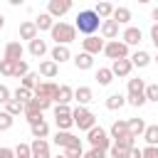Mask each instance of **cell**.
Returning a JSON list of instances; mask_svg holds the SVG:
<instances>
[{
    "label": "cell",
    "instance_id": "1",
    "mask_svg": "<svg viewBox=\"0 0 158 158\" xmlns=\"http://www.w3.org/2000/svg\"><path fill=\"white\" fill-rule=\"evenodd\" d=\"M101 17L94 12V10H81L79 15H77V20H74V27L81 32V35H86V37H94L99 30H101Z\"/></svg>",
    "mask_w": 158,
    "mask_h": 158
},
{
    "label": "cell",
    "instance_id": "2",
    "mask_svg": "<svg viewBox=\"0 0 158 158\" xmlns=\"http://www.w3.org/2000/svg\"><path fill=\"white\" fill-rule=\"evenodd\" d=\"M52 40L57 42V44H69V42H74L77 40V27L74 25H67V22H54V27H52Z\"/></svg>",
    "mask_w": 158,
    "mask_h": 158
},
{
    "label": "cell",
    "instance_id": "3",
    "mask_svg": "<svg viewBox=\"0 0 158 158\" xmlns=\"http://www.w3.org/2000/svg\"><path fill=\"white\" fill-rule=\"evenodd\" d=\"M72 118H74V126H79V131H86V133L96 126V116L89 109H84V106H77L72 111Z\"/></svg>",
    "mask_w": 158,
    "mask_h": 158
},
{
    "label": "cell",
    "instance_id": "4",
    "mask_svg": "<svg viewBox=\"0 0 158 158\" xmlns=\"http://www.w3.org/2000/svg\"><path fill=\"white\" fill-rule=\"evenodd\" d=\"M86 141L91 143V148H101V151H109L114 143H111V138H109V133L101 128V126H94L89 133H86Z\"/></svg>",
    "mask_w": 158,
    "mask_h": 158
},
{
    "label": "cell",
    "instance_id": "5",
    "mask_svg": "<svg viewBox=\"0 0 158 158\" xmlns=\"http://www.w3.org/2000/svg\"><path fill=\"white\" fill-rule=\"evenodd\" d=\"M104 54H106L109 59H114V62H118V59H128V47H126L121 40H111V42L104 44Z\"/></svg>",
    "mask_w": 158,
    "mask_h": 158
},
{
    "label": "cell",
    "instance_id": "6",
    "mask_svg": "<svg viewBox=\"0 0 158 158\" xmlns=\"http://www.w3.org/2000/svg\"><path fill=\"white\" fill-rule=\"evenodd\" d=\"M54 123L59 131H69L74 126V118H72V109L69 106H54Z\"/></svg>",
    "mask_w": 158,
    "mask_h": 158
},
{
    "label": "cell",
    "instance_id": "7",
    "mask_svg": "<svg viewBox=\"0 0 158 158\" xmlns=\"http://www.w3.org/2000/svg\"><path fill=\"white\" fill-rule=\"evenodd\" d=\"M54 146H59V148H72V146H81V138H77L72 131H57L54 133Z\"/></svg>",
    "mask_w": 158,
    "mask_h": 158
},
{
    "label": "cell",
    "instance_id": "8",
    "mask_svg": "<svg viewBox=\"0 0 158 158\" xmlns=\"http://www.w3.org/2000/svg\"><path fill=\"white\" fill-rule=\"evenodd\" d=\"M72 10V2L69 0H49V5H47V12L52 15V17H62V15H67Z\"/></svg>",
    "mask_w": 158,
    "mask_h": 158
},
{
    "label": "cell",
    "instance_id": "9",
    "mask_svg": "<svg viewBox=\"0 0 158 158\" xmlns=\"http://www.w3.org/2000/svg\"><path fill=\"white\" fill-rule=\"evenodd\" d=\"M104 44H106V42H104V40H99L96 35H94V37H84V40H81L84 52H86V54H91V57H94V54H99V52H104Z\"/></svg>",
    "mask_w": 158,
    "mask_h": 158
},
{
    "label": "cell",
    "instance_id": "10",
    "mask_svg": "<svg viewBox=\"0 0 158 158\" xmlns=\"http://www.w3.org/2000/svg\"><path fill=\"white\" fill-rule=\"evenodd\" d=\"M22 54H25V49H22V44H20V42H7V44H5V54H2V59L22 62Z\"/></svg>",
    "mask_w": 158,
    "mask_h": 158
},
{
    "label": "cell",
    "instance_id": "11",
    "mask_svg": "<svg viewBox=\"0 0 158 158\" xmlns=\"http://www.w3.org/2000/svg\"><path fill=\"white\" fill-rule=\"evenodd\" d=\"M99 32H101V37H104V40H109V42H111V40H116V37H118V22H116V20H104Z\"/></svg>",
    "mask_w": 158,
    "mask_h": 158
},
{
    "label": "cell",
    "instance_id": "12",
    "mask_svg": "<svg viewBox=\"0 0 158 158\" xmlns=\"http://www.w3.org/2000/svg\"><path fill=\"white\" fill-rule=\"evenodd\" d=\"M143 40V32L138 30V27H126L123 30V35H121V42L126 44V47H131V44H138Z\"/></svg>",
    "mask_w": 158,
    "mask_h": 158
},
{
    "label": "cell",
    "instance_id": "13",
    "mask_svg": "<svg viewBox=\"0 0 158 158\" xmlns=\"http://www.w3.org/2000/svg\"><path fill=\"white\" fill-rule=\"evenodd\" d=\"M57 91H59V86H57L54 81H42V84H37V89H35V96H47V99H52V101H54Z\"/></svg>",
    "mask_w": 158,
    "mask_h": 158
},
{
    "label": "cell",
    "instance_id": "14",
    "mask_svg": "<svg viewBox=\"0 0 158 158\" xmlns=\"http://www.w3.org/2000/svg\"><path fill=\"white\" fill-rule=\"evenodd\" d=\"M30 148H32V158H52L49 156V143L42 141V138H35L30 143Z\"/></svg>",
    "mask_w": 158,
    "mask_h": 158
},
{
    "label": "cell",
    "instance_id": "15",
    "mask_svg": "<svg viewBox=\"0 0 158 158\" xmlns=\"http://www.w3.org/2000/svg\"><path fill=\"white\" fill-rule=\"evenodd\" d=\"M37 25L32 22V20H25L22 25H20V40H27V42H32V40H37Z\"/></svg>",
    "mask_w": 158,
    "mask_h": 158
},
{
    "label": "cell",
    "instance_id": "16",
    "mask_svg": "<svg viewBox=\"0 0 158 158\" xmlns=\"http://www.w3.org/2000/svg\"><path fill=\"white\" fill-rule=\"evenodd\" d=\"M111 72H114V77H128L133 72V64H131V59H118L111 64Z\"/></svg>",
    "mask_w": 158,
    "mask_h": 158
},
{
    "label": "cell",
    "instance_id": "17",
    "mask_svg": "<svg viewBox=\"0 0 158 158\" xmlns=\"http://www.w3.org/2000/svg\"><path fill=\"white\" fill-rule=\"evenodd\" d=\"M72 99H74V89L67 86V84H62L59 91H57V96H54V104H57V106H67Z\"/></svg>",
    "mask_w": 158,
    "mask_h": 158
},
{
    "label": "cell",
    "instance_id": "18",
    "mask_svg": "<svg viewBox=\"0 0 158 158\" xmlns=\"http://www.w3.org/2000/svg\"><path fill=\"white\" fill-rule=\"evenodd\" d=\"M69 59H72L69 47H64V44H54V47H52V62L62 64V62H69Z\"/></svg>",
    "mask_w": 158,
    "mask_h": 158
},
{
    "label": "cell",
    "instance_id": "19",
    "mask_svg": "<svg viewBox=\"0 0 158 158\" xmlns=\"http://www.w3.org/2000/svg\"><path fill=\"white\" fill-rule=\"evenodd\" d=\"M57 72H59V64H57V62H52V59L40 62V74H42L44 79H54V77H57Z\"/></svg>",
    "mask_w": 158,
    "mask_h": 158
},
{
    "label": "cell",
    "instance_id": "20",
    "mask_svg": "<svg viewBox=\"0 0 158 158\" xmlns=\"http://www.w3.org/2000/svg\"><path fill=\"white\" fill-rule=\"evenodd\" d=\"M126 136H131V133H128V121H114V123H111V138H114V141H121V138H126Z\"/></svg>",
    "mask_w": 158,
    "mask_h": 158
},
{
    "label": "cell",
    "instance_id": "21",
    "mask_svg": "<svg viewBox=\"0 0 158 158\" xmlns=\"http://www.w3.org/2000/svg\"><path fill=\"white\" fill-rule=\"evenodd\" d=\"M25 118L30 121V126H32V123H37V121H44V118H42V111L37 109V104H35V101L25 104Z\"/></svg>",
    "mask_w": 158,
    "mask_h": 158
},
{
    "label": "cell",
    "instance_id": "22",
    "mask_svg": "<svg viewBox=\"0 0 158 158\" xmlns=\"http://www.w3.org/2000/svg\"><path fill=\"white\" fill-rule=\"evenodd\" d=\"M74 67H77V69H81V72H86V69H91V67H94V57H91V54H86V52H79V54L74 57Z\"/></svg>",
    "mask_w": 158,
    "mask_h": 158
},
{
    "label": "cell",
    "instance_id": "23",
    "mask_svg": "<svg viewBox=\"0 0 158 158\" xmlns=\"http://www.w3.org/2000/svg\"><path fill=\"white\" fill-rule=\"evenodd\" d=\"M74 99L79 101V106H84V104L94 101V91L89 86H79V89H74Z\"/></svg>",
    "mask_w": 158,
    "mask_h": 158
},
{
    "label": "cell",
    "instance_id": "24",
    "mask_svg": "<svg viewBox=\"0 0 158 158\" xmlns=\"http://www.w3.org/2000/svg\"><path fill=\"white\" fill-rule=\"evenodd\" d=\"M30 54H32V57H37V59H40V57H44V54H47V42H44V40H40V37H37V40H32V42H30Z\"/></svg>",
    "mask_w": 158,
    "mask_h": 158
},
{
    "label": "cell",
    "instance_id": "25",
    "mask_svg": "<svg viewBox=\"0 0 158 158\" xmlns=\"http://www.w3.org/2000/svg\"><path fill=\"white\" fill-rule=\"evenodd\" d=\"M128 59H131V64H133V67H138V69L151 64V54H148V52H143V49L133 52V57H128Z\"/></svg>",
    "mask_w": 158,
    "mask_h": 158
},
{
    "label": "cell",
    "instance_id": "26",
    "mask_svg": "<svg viewBox=\"0 0 158 158\" xmlns=\"http://www.w3.org/2000/svg\"><path fill=\"white\" fill-rule=\"evenodd\" d=\"M128 133H131L133 138L143 136V133H146V121H143V118H131V121H128Z\"/></svg>",
    "mask_w": 158,
    "mask_h": 158
},
{
    "label": "cell",
    "instance_id": "27",
    "mask_svg": "<svg viewBox=\"0 0 158 158\" xmlns=\"http://www.w3.org/2000/svg\"><path fill=\"white\" fill-rule=\"evenodd\" d=\"M30 131H32L35 138H42V141H44V138L49 136V123H47V121H37V123L30 126Z\"/></svg>",
    "mask_w": 158,
    "mask_h": 158
},
{
    "label": "cell",
    "instance_id": "28",
    "mask_svg": "<svg viewBox=\"0 0 158 158\" xmlns=\"http://www.w3.org/2000/svg\"><path fill=\"white\" fill-rule=\"evenodd\" d=\"M35 25H37V30H49V32H52V27H54V17H52L49 12H40V17L35 20Z\"/></svg>",
    "mask_w": 158,
    "mask_h": 158
},
{
    "label": "cell",
    "instance_id": "29",
    "mask_svg": "<svg viewBox=\"0 0 158 158\" xmlns=\"http://www.w3.org/2000/svg\"><path fill=\"white\" fill-rule=\"evenodd\" d=\"M12 99L20 101V104H30V101L35 99V91H30V89H25V86H17L15 94H12Z\"/></svg>",
    "mask_w": 158,
    "mask_h": 158
},
{
    "label": "cell",
    "instance_id": "30",
    "mask_svg": "<svg viewBox=\"0 0 158 158\" xmlns=\"http://www.w3.org/2000/svg\"><path fill=\"white\" fill-rule=\"evenodd\" d=\"M123 104H126V96H123V94H109V96H106V109H109V111H116V109H121Z\"/></svg>",
    "mask_w": 158,
    "mask_h": 158
},
{
    "label": "cell",
    "instance_id": "31",
    "mask_svg": "<svg viewBox=\"0 0 158 158\" xmlns=\"http://www.w3.org/2000/svg\"><path fill=\"white\" fill-rule=\"evenodd\" d=\"M111 20H116L118 25H126V22H131V10L128 7H114Z\"/></svg>",
    "mask_w": 158,
    "mask_h": 158
},
{
    "label": "cell",
    "instance_id": "32",
    "mask_svg": "<svg viewBox=\"0 0 158 158\" xmlns=\"http://www.w3.org/2000/svg\"><path fill=\"white\" fill-rule=\"evenodd\" d=\"M96 81H99L101 86H109V84L114 81V72H111V67H101V69L96 72Z\"/></svg>",
    "mask_w": 158,
    "mask_h": 158
},
{
    "label": "cell",
    "instance_id": "33",
    "mask_svg": "<svg viewBox=\"0 0 158 158\" xmlns=\"http://www.w3.org/2000/svg\"><path fill=\"white\" fill-rule=\"evenodd\" d=\"M94 12H96L101 20H111V15H114V5H111V2H99V5L94 7Z\"/></svg>",
    "mask_w": 158,
    "mask_h": 158
},
{
    "label": "cell",
    "instance_id": "34",
    "mask_svg": "<svg viewBox=\"0 0 158 158\" xmlns=\"http://www.w3.org/2000/svg\"><path fill=\"white\" fill-rule=\"evenodd\" d=\"M37 84H40V74H35V72H30L27 77L20 79V86H25V89H30V91H35Z\"/></svg>",
    "mask_w": 158,
    "mask_h": 158
},
{
    "label": "cell",
    "instance_id": "35",
    "mask_svg": "<svg viewBox=\"0 0 158 158\" xmlns=\"http://www.w3.org/2000/svg\"><path fill=\"white\" fill-rule=\"evenodd\" d=\"M5 111L15 118V116H20V114H25V104H20V101H15V99H10L7 104H5Z\"/></svg>",
    "mask_w": 158,
    "mask_h": 158
},
{
    "label": "cell",
    "instance_id": "36",
    "mask_svg": "<svg viewBox=\"0 0 158 158\" xmlns=\"http://www.w3.org/2000/svg\"><path fill=\"white\" fill-rule=\"evenodd\" d=\"M128 94H146V81L143 79H128Z\"/></svg>",
    "mask_w": 158,
    "mask_h": 158
},
{
    "label": "cell",
    "instance_id": "37",
    "mask_svg": "<svg viewBox=\"0 0 158 158\" xmlns=\"http://www.w3.org/2000/svg\"><path fill=\"white\" fill-rule=\"evenodd\" d=\"M143 138H146V143H148V146H158V126H146Z\"/></svg>",
    "mask_w": 158,
    "mask_h": 158
},
{
    "label": "cell",
    "instance_id": "38",
    "mask_svg": "<svg viewBox=\"0 0 158 158\" xmlns=\"http://www.w3.org/2000/svg\"><path fill=\"white\" fill-rule=\"evenodd\" d=\"M15 64H17V62L0 59V74H5V77H15Z\"/></svg>",
    "mask_w": 158,
    "mask_h": 158
},
{
    "label": "cell",
    "instance_id": "39",
    "mask_svg": "<svg viewBox=\"0 0 158 158\" xmlns=\"http://www.w3.org/2000/svg\"><path fill=\"white\" fill-rule=\"evenodd\" d=\"M126 104H131V106L141 109V106L146 104V94H128V96H126Z\"/></svg>",
    "mask_w": 158,
    "mask_h": 158
},
{
    "label": "cell",
    "instance_id": "40",
    "mask_svg": "<svg viewBox=\"0 0 158 158\" xmlns=\"http://www.w3.org/2000/svg\"><path fill=\"white\" fill-rule=\"evenodd\" d=\"M15 156H17V158H32L30 143H17V146H15Z\"/></svg>",
    "mask_w": 158,
    "mask_h": 158
},
{
    "label": "cell",
    "instance_id": "41",
    "mask_svg": "<svg viewBox=\"0 0 158 158\" xmlns=\"http://www.w3.org/2000/svg\"><path fill=\"white\" fill-rule=\"evenodd\" d=\"M15 123V118L7 114V111H0V131H10Z\"/></svg>",
    "mask_w": 158,
    "mask_h": 158
},
{
    "label": "cell",
    "instance_id": "42",
    "mask_svg": "<svg viewBox=\"0 0 158 158\" xmlns=\"http://www.w3.org/2000/svg\"><path fill=\"white\" fill-rule=\"evenodd\" d=\"M146 101L158 104V84H146Z\"/></svg>",
    "mask_w": 158,
    "mask_h": 158
},
{
    "label": "cell",
    "instance_id": "43",
    "mask_svg": "<svg viewBox=\"0 0 158 158\" xmlns=\"http://www.w3.org/2000/svg\"><path fill=\"white\" fill-rule=\"evenodd\" d=\"M109 153H111V158H128V151H126V148H121L118 143H114V146L109 148Z\"/></svg>",
    "mask_w": 158,
    "mask_h": 158
},
{
    "label": "cell",
    "instance_id": "44",
    "mask_svg": "<svg viewBox=\"0 0 158 158\" xmlns=\"http://www.w3.org/2000/svg\"><path fill=\"white\" fill-rule=\"evenodd\" d=\"M27 74H30L27 62H25V59H22V62H17V64H15V77H20V79H22V77H27Z\"/></svg>",
    "mask_w": 158,
    "mask_h": 158
},
{
    "label": "cell",
    "instance_id": "45",
    "mask_svg": "<svg viewBox=\"0 0 158 158\" xmlns=\"http://www.w3.org/2000/svg\"><path fill=\"white\" fill-rule=\"evenodd\" d=\"M64 156H67V158H84V148H81V146H72V148L64 151Z\"/></svg>",
    "mask_w": 158,
    "mask_h": 158
},
{
    "label": "cell",
    "instance_id": "46",
    "mask_svg": "<svg viewBox=\"0 0 158 158\" xmlns=\"http://www.w3.org/2000/svg\"><path fill=\"white\" fill-rule=\"evenodd\" d=\"M32 101L37 104V109H40V111H44V109H49V106H52V99H47V96H35Z\"/></svg>",
    "mask_w": 158,
    "mask_h": 158
},
{
    "label": "cell",
    "instance_id": "47",
    "mask_svg": "<svg viewBox=\"0 0 158 158\" xmlns=\"http://www.w3.org/2000/svg\"><path fill=\"white\" fill-rule=\"evenodd\" d=\"M114 143H118V146H121V148H126V151L136 148V138H133V136H126V138H121V141H114Z\"/></svg>",
    "mask_w": 158,
    "mask_h": 158
},
{
    "label": "cell",
    "instance_id": "48",
    "mask_svg": "<svg viewBox=\"0 0 158 158\" xmlns=\"http://www.w3.org/2000/svg\"><path fill=\"white\" fill-rule=\"evenodd\" d=\"M84 158H106V151H101V148H89V151L84 153Z\"/></svg>",
    "mask_w": 158,
    "mask_h": 158
},
{
    "label": "cell",
    "instance_id": "49",
    "mask_svg": "<svg viewBox=\"0 0 158 158\" xmlns=\"http://www.w3.org/2000/svg\"><path fill=\"white\" fill-rule=\"evenodd\" d=\"M10 99H12V91H10L5 84H0V104H7Z\"/></svg>",
    "mask_w": 158,
    "mask_h": 158
},
{
    "label": "cell",
    "instance_id": "50",
    "mask_svg": "<svg viewBox=\"0 0 158 158\" xmlns=\"http://www.w3.org/2000/svg\"><path fill=\"white\" fill-rule=\"evenodd\" d=\"M143 158H158V146H146L143 148Z\"/></svg>",
    "mask_w": 158,
    "mask_h": 158
},
{
    "label": "cell",
    "instance_id": "51",
    "mask_svg": "<svg viewBox=\"0 0 158 158\" xmlns=\"http://www.w3.org/2000/svg\"><path fill=\"white\" fill-rule=\"evenodd\" d=\"M0 158H17L15 148H0Z\"/></svg>",
    "mask_w": 158,
    "mask_h": 158
},
{
    "label": "cell",
    "instance_id": "52",
    "mask_svg": "<svg viewBox=\"0 0 158 158\" xmlns=\"http://www.w3.org/2000/svg\"><path fill=\"white\" fill-rule=\"evenodd\" d=\"M151 42L156 44V49H158V25L153 22V27H151Z\"/></svg>",
    "mask_w": 158,
    "mask_h": 158
},
{
    "label": "cell",
    "instance_id": "53",
    "mask_svg": "<svg viewBox=\"0 0 158 158\" xmlns=\"http://www.w3.org/2000/svg\"><path fill=\"white\" fill-rule=\"evenodd\" d=\"M128 158H143V151L141 148H131L128 151Z\"/></svg>",
    "mask_w": 158,
    "mask_h": 158
},
{
    "label": "cell",
    "instance_id": "54",
    "mask_svg": "<svg viewBox=\"0 0 158 158\" xmlns=\"http://www.w3.org/2000/svg\"><path fill=\"white\" fill-rule=\"evenodd\" d=\"M153 20H156V25H158V7H153Z\"/></svg>",
    "mask_w": 158,
    "mask_h": 158
},
{
    "label": "cell",
    "instance_id": "55",
    "mask_svg": "<svg viewBox=\"0 0 158 158\" xmlns=\"http://www.w3.org/2000/svg\"><path fill=\"white\" fill-rule=\"evenodd\" d=\"M2 25H5V17H2V15H0V30H2Z\"/></svg>",
    "mask_w": 158,
    "mask_h": 158
},
{
    "label": "cell",
    "instance_id": "56",
    "mask_svg": "<svg viewBox=\"0 0 158 158\" xmlns=\"http://www.w3.org/2000/svg\"><path fill=\"white\" fill-rule=\"evenodd\" d=\"M54 158H67V156H64V153H59V156H54Z\"/></svg>",
    "mask_w": 158,
    "mask_h": 158
},
{
    "label": "cell",
    "instance_id": "57",
    "mask_svg": "<svg viewBox=\"0 0 158 158\" xmlns=\"http://www.w3.org/2000/svg\"><path fill=\"white\" fill-rule=\"evenodd\" d=\"M156 64H158V54H156Z\"/></svg>",
    "mask_w": 158,
    "mask_h": 158
}]
</instances>
